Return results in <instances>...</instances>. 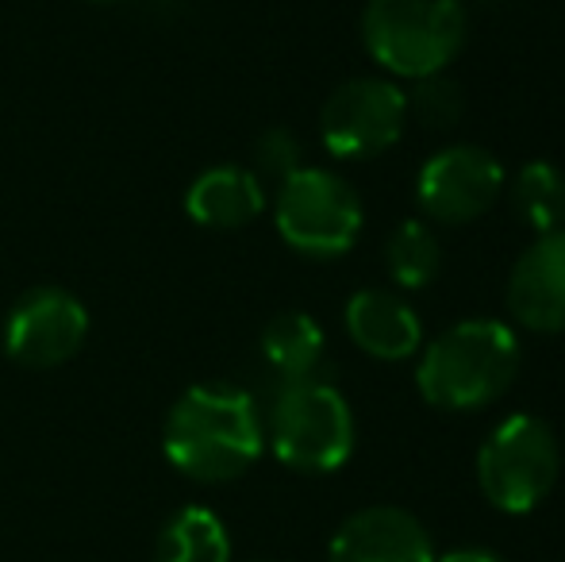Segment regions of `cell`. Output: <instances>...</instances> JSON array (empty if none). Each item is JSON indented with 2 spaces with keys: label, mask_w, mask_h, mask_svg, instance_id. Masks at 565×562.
Instances as JSON below:
<instances>
[{
  "label": "cell",
  "mask_w": 565,
  "mask_h": 562,
  "mask_svg": "<svg viewBox=\"0 0 565 562\" xmlns=\"http://www.w3.org/2000/svg\"><path fill=\"white\" fill-rule=\"evenodd\" d=\"M162 447L178 474L220 486L243 478L258 463L266 447V424L250 393L235 385H193L166 416Z\"/></svg>",
  "instance_id": "1"
},
{
  "label": "cell",
  "mask_w": 565,
  "mask_h": 562,
  "mask_svg": "<svg viewBox=\"0 0 565 562\" xmlns=\"http://www.w3.org/2000/svg\"><path fill=\"white\" fill-rule=\"evenodd\" d=\"M520 374V339L500 320H461L424 347L416 390L443 413H477L500 401Z\"/></svg>",
  "instance_id": "2"
},
{
  "label": "cell",
  "mask_w": 565,
  "mask_h": 562,
  "mask_svg": "<svg viewBox=\"0 0 565 562\" xmlns=\"http://www.w3.org/2000/svg\"><path fill=\"white\" fill-rule=\"evenodd\" d=\"M461 0H370L362 12V43L393 77L419 82L443 74L466 46Z\"/></svg>",
  "instance_id": "3"
},
{
  "label": "cell",
  "mask_w": 565,
  "mask_h": 562,
  "mask_svg": "<svg viewBox=\"0 0 565 562\" xmlns=\"http://www.w3.org/2000/svg\"><path fill=\"white\" fill-rule=\"evenodd\" d=\"M266 439L292 470L331 474L354 455V413L335 385L320 378L281 385L269 409Z\"/></svg>",
  "instance_id": "4"
},
{
  "label": "cell",
  "mask_w": 565,
  "mask_h": 562,
  "mask_svg": "<svg viewBox=\"0 0 565 562\" xmlns=\"http://www.w3.org/2000/svg\"><path fill=\"white\" fill-rule=\"evenodd\" d=\"M558 439L551 424L531 413L508 416L489 432L477 450V486L492 509L508 517L539 509L558 481Z\"/></svg>",
  "instance_id": "5"
},
{
  "label": "cell",
  "mask_w": 565,
  "mask_h": 562,
  "mask_svg": "<svg viewBox=\"0 0 565 562\" xmlns=\"http://www.w3.org/2000/svg\"><path fill=\"white\" fill-rule=\"evenodd\" d=\"M274 224L300 255L339 258L362 235V201L347 178L320 166H300L277 189Z\"/></svg>",
  "instance_id": "6"
},
{
  "label": "cell",
  "mask_w": 565,
  "mask_h": 562,
  "mask_svg": "<svg viewBox=\"0 0 565 562\" xmlns=\"http://www.w3.org/2000/svg\"><path fill=\"white\" fill-rule=\"evenodd\" d=\"M408 128V97L388 77H350L320 113L323 147L335 158L385 155Z\"/></svg>",
  "instance_id": "7"
},
{
  "label": "cell",
  "mask_w": 565,
  "mask_h": 562,
  "mask_svg": "<svg viewBox=\"0 0 565 562\" xmlns=\"http://www.w3.org/2000/svg\"><path fill=\"white\" fill-rule=\"evenodd\" d=\"M89 312L62 285H35L12 305L4 320V351L28 370H54L82 351Z\"/></svg>",
  "instance_id": "8"
},
{
  "label": "cell",
  "mask_w": 565,
  "mask_h": 562,
  "mask_svg": "<svg viewBox=\"0 0 565 562\" xmlns=\"http://www.w3.org/2000/svg\"><path fill=\"white\" fill-rule=\"evenodd\" d=\"M504 193V166L473 142L435 150L416 178V201L427 220L469 224L481 220Z\"/></svg>",
  "instance_id": "9"
},
{
  "label": "cell",
  "mask_w": 565,
  "mask_h": 562,
  "mask_svg": "<svg viewBox=\"0 0 565 562\" xmlns=\"http://www.w3.org/2000/svg\"><path fill=\"white\" fill-rule=\"evenodd\" d=\"M508 308L515 324L543 336H565V227L543 232L512 266Z\"/></svg>",
  "instance_id": "10"
},
{
  "label": "cell",
  "mask_w": 565,
  "mask_h": 562,
  "mask_svg": "<svg viewBox=\"0 0 565 562\" xmlns=\"http://www.w3.org/2000/svg\"><path fill=\"white\" fill-rule=\"evenodd\" d=\"M331 562H435V543L412 512L370 505L339 524L328 551Z\"/></svg>",
  "instance_id": "11"
},
{
  "label": "cell",
  "mask_w": 565,
  "mask_h": 562,
  "mask_svg": "<svg viewBox=\"0 0 565 562\" xmlns=\"http://www.w3.org/2000/svg\"><path fill=\"white\" fill-rule=\"evenodd\" d=\"M347 336L381 362H404L424 343V324L416 308L388 289H362L347 300Z\"/></svg>",
  "instance_id": "12"
},
{
  "label": "cell",
  "mask_w": 565,
  "mask_h": 562,
  "mask_svg": "<svg viewBox=\"0 0 565 562\" xmlns=\"http://www.w3.org/2000/svg\"><path fill=\"white\" fill-rule=\"evenodd\" d=\"M266 209V189L262 178L246 166H212L189 185L185 212L201 227H216V232H235L262 216Z\"/></svg>",
  "instance_id": "13"
},
{
  "label": "cell",
  "mask_w": 565,
  "mask_h": 562,
  "mask_svg": "<svg viewBox=\"0 0 565 562\" xmlns=\"http://www.w3.org/2000/svg\"><path fill=\"white\" fill-rule=\"evenodd\" d=\"M262 359L281 385L312 382L323 362V328L308 312H277L262 331Z\"/></svg>",
  "instance_id": "14"
},
{
  "label": "cell",
  "mask_w": 565,
  "mask_h": 562,
  "mask_svg": "<svg viewBox=\"0 0 565 562\" xmlns=\"http://www.w3.org/2000/svg\"><path fill=\"white\" fill-rule=\"evenodd\" d=\"M158 562H231V536L224 520L204 505L173 512L158 536Z\"/></svg>",
  "instance_id": "15"
},
{
  "label": "cell",
  "mask_w": 565,
  "mask_h": 562,
  "mask_svg": "<svg viewBox=\"0 0 565 562\" xmlns=\"http://www.w3.org/2000/svg\"><path fill=\"white\" fill-rule=\"evenodd\" d=\"M385 266L396 285H404V289H424V285H431L439 278L443 247L424 220H404V224L393 227V235H388V243H385Z\"/></svg>",
  "instance_id": "16"
},
{
  "label": "cell",
  "mask_w": 565,
  "mask_h": 562,
  "mask_svg": "<svg viewBox=\"0 0 565 562\" xmlns=\"http://www.w3.org/2000/svg\"><path fill=\"white\" fill-rule=\"evenodd\" d=\"M512 201H515V212H520L539 235L558 232V227H565V173L554 162L535 158V162H527L515 173Z\"/></svg>",
  "instance_id": "17"
},
{
  "label": "cell",
  "mask_w": 565,
  "mask_h": 562,
  "mask_svg": "<svg viewBox=\"0 0 565 562\" xmlns=\"http://www.w3.org/2000/svg\"><path fill=\"white\" fill-rule=\"evenodd\" d=\"M408 97V120L416 116L427 131H447L461 120L466 113V97H461V85L450 82L447 74H427L416 82V89L404 93Z\"/></svg>",
  "instance_id": "18"
},
{
  "label": "cell",
  "mask_w": 565,
  "mask_h": 562,
  "mask_svg": "<svg viewBox=\"0 0 565 562\" xmlns=\"http://www.w3.org/2000/svg\"><path fill=\"white\" fill-rule=\"evenodd\" d=\"M254 166H258V178H274L285 181L289 173L300 170V142L292 139V131L285 128H269L266 136L254 147Z\"/></svg>",
  "instance_id": "19"
},
{
  "label": "cell",
  "mask_w": 565,
  "mask_h": 562,
  "mask_svg": "<svg viewBox=\"0 0 565 562\" xmlns=\"http://www.w3.org/2000/svg\"><path fill=\"white\" fill-rule=\"evenodd\" d=\"M435 562H500V559L484 548H458V551H447V555H435Z\"/></svg>",
  "instance_id": "20"
}]
</instances>
